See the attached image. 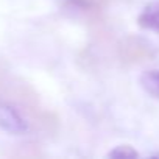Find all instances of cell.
<instances>
[{"mask_svg":"<svg viewBox=\"0 0 159 159\" xmlns=\"http://www.w3.org/2000/svg\"><path fill=\"white\" fill-rule=\"evenodd\" d=\"M119 56L125 64H137L153 56L151 45L140 36L128 34L119 42Z\"/></svg>","mask_w":159,"mask_h":159,"instance_id":"obj_1","label":"cell"},{"mask_svg":"<svg viewBox=\"0 0 159 159\" xmlns=\"http://www.w3.org/2000/svg\"><path fill=\"white\" fill-rule=\"evenodd\" d=\"M0 129L10 134H24L28 129V122L20 116V112L0 100Z\"/></svg>","mask_w":159,"mask_h":159,"instance_id":"obj_2","label":"cell"},{"mask_svg":"<svg viewBox=\"0 0 159 159\" xmlns=\"http://www.w3.org/2000/svg\"><path fill=\"white\" fill-rule=\"evenodd\" d=\"M33 123V126L44 133H55L58 129V117L48 111H44L41 106H36L25 112Z\"/></svg>","mask_w":159,"mask_h":159,"instance_id":"obj_3","label":"cell"},{"mask_svg":"<svg viewBox=\"0 0 159 159\" xmlns=\"http://www.w3.org/2000/svg\"><path fill=\"white\" fill-rule=\"evenodd\" d=\"M137 22L142 28L159 33V2L148 3L139 14Z\"/></svg>","mask_w":159,"mask_h":159,"instance_id":"obj_4","label":"cell"},{"mask_svg":"<svg viewBox=\"0 0 159 159\" xmlns=\"http://www.w3.org/2000/svg\"><path fill=\"white\" fill-rule=\"evenodd\" d=\"M140 84L145 92L159 100V69L143 72L140 75Z\"/></svg>","mask_w":159,"mask_h":159,"instance_id":"obj_5","label":"cell"},{"mask_svg":"<svg viewBox=\"0 0 159 159\" xmlns=\"http://www.w3.org/2000/svg\"><path fill=\"white\" fill-rule=\"evenodd\" d=\"M64 2L80 11H84V13H98L109 0H64Z\"/></svg>","mask_w":159,"mask_h":159,"instance_id":"obj_6","label":"cell"},{"mask_svg":"<svg viewBox=\"0 0 159 159\" xmlns=\"http://www.w3.org/2000/svg\"><path fill=\"white\" fill-rule=\"evenodd\" d=\"M10 157H42V151L34 143H20L5 153Z\"/></svg>","mask_w":159,"mask_h":159,"instance_id":"obj_7","label":"cell"},{"mask_svg":"<svg viewBox=\"0 0 159 159\" xmlns=\"http://www.w3.org/2000/svg\"><path fill=\"white\" fill-rule=\"evenodd\" d=\"M108 156L109 157H137L139 153L129 145H120V147H116L112 151H109Z\"/></svg>","mask_w":159,"mask_h":159,"instance_id":"obj_8","label":"cell"},{"mask_svg":"<svg viewBox=\"0 0 159 159\" xmlns=\"http://www.w3.org/2000/svg\"><path fill=\"white\" fill-rule=\"evenodd\" d=\"M11 84H13V81H10V78H8L5 69L0 66V100L8 97L10 89H11Z\"/></svg>","mask_w":159,"mask_h":159,"instance_id":"obj_9","label":"cell"}]
</instances>
